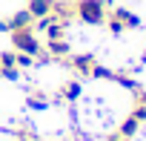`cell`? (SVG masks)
Segmentation results:
<instances>
[{
  "label": "cell",
  "instance_id": "obj_1",
  "mask_svg": "<svg viewBox=\"0 0 146 141\" xmlns=\"http://www.w3.org/2000/svg\"><path fill=\"white\" fill-rule=\"evenodd\" d=\"M75 17L80 23H89V26H98L106 20V6L103 0H75Z\"/></svg>",
  "mask_w": 146,
  "mask_h": 141
},
{
  "label": "cell",
  "instance_id": "obj_7",
  "mask_svg": "<svg viewBox=\"0 0 146 141\" xmlns=\"http://www.w3.org/2000/svg\"><path fill=\"white\" fill-rule=\"evenodd\" d=\"M6 23H9V32H12V29H29V26L35 23V17H32L29 9H23V12L12 15V20H6Z\"/></svg>",
  "mask_w": 146,
  "mask_h": 141
},
{
  "label": "cell",
  "instance_id": "obj_5",
  "mask_svg": "<svg viewBox=\"0 0 146 141\" xmlns=\"http://www.w3.org/2000/svg\"><path fill=\"white\" fill-rule=\"evenodd\" d=\"M106 17L117 20V23H120L123 29H137V26H140V20H137V17H135L132 12H126V9H115V12H112V15H106Z\"/></svg>",
  "mask_w": 146,
  "mask_h": 141
},
{
  "label": "cell",
  "instance_id": "obj_3",
  "mask_svg": "<svg viewBox=\"0 0 146 141\" xmlns=\"http://www.w3.org/2000/svg\"><path fill=\"white\" fill-rule=\"evenodd\" d=\"M69 63H72V69H75L78 75H83V78H92V72H95V66H98L95 55H75V58H72Z\"/></svg>",
  "mask_w": 146,
  "mask_h": 141
},
{
  "label": "cell",
  "instance_id": "obj_2",
  "mask_svg": "<svg viewBox=\"0 0 146 141\" xmlns=\"http://www.w3.org/2000/svg\"><path fill=\"white\" fill-rule=\"evenodd\" d=\"M12 43H15V52H26L32 58H37L43 52V46H40V40H37L32 26L29 29H12Z\"/></svg>",
  "mask_w": 146,
  "mask_h": 141
},
{
  "label": "cell",
  "instance_id": "obj_4",
  "mask_svg": "<svg viewBox=\"0 0 146 141\" xmlns=\"http://www.w3.org/2000/svg\"><path fill=\"white\" fill-rule=\"evenodd\" d=\"M46 52L52 58H69L72 55V46H69L66 38H57V40H46Z\"/></svg>",
  "mask_w": 146,
  "mask_h": 141
},
{
  "label": "cell",
  "instance_id": "obj_11",
  "mask_svg": "<svg viewBox=\"0 0 146 141\" xmlns=\"http://www.w3.org/2000/svg\"><path fill=\"white\" fill-rule=\"evenodd\" d=\"M132 115H135V118H137V121L143 124V121H146V104H137V107L132 109Z\"/></svg>",
  "mask_w": 146,
  "mask_h": 141
},
{
  "label": "cell",
  "instance_id": "obj_10",
  "mask_svg": "<svg viewBox=\"0 0 146 141\" xmlns=\"http://www.w3.org/2000/svg\"><path fill=\"white\" fill-rule=\"evenodd\" d=\"M26 104H29V109H46V107H49V98H46L43 92H35V95H29Z\"/></svg>",
  "mask_w": 146,
  "mask_h": 141
},
{
  "label": "cell",
  "instance_id": "obj_8",
  "mask_svg": "<svg viewBox=\"0 0 146 141\" xmlns=\"http://www.w3.org/2000/svg\"><path fill=\"white\" fill-rule=\"evenodd\" d=\"M80 95H83L80 81H69V84H63V87H60V98H63V101H69V104H72V101H78Z\"/></svg>",
  "mask_w": 146,
  "mask_h": 141
},
{
  "label": "cell",
  "instance_id": "obj_9",
  "mask_svg": "<svg viewBox=\"0 0 146 141\" xmlns=\"http://www.w3.org/2000/svg\"><path fill=\"white\" fill-rule=\"evenodd\" d=\"M137 127H140V121H137L135 115H129V118H126V121L117 127V132H120V135H126V138H132V135L137 132Z\"/></svg>",
  "mask_w": 146,
  "mask_h": 141
},
{
  "label": "cell",
  "instance_id": "obj_6",
  "mask_svg": "<svg viewBox=\"0 0 146 141\" xmlns=\"http://www.w3.org/2000/svg\"><path fill=\"white\" fill-rule=\"evenodd\" d=\"M52 9H54V0H29V12H32L35 20L52 15Z\"/></svg>",
  "mask_w": 146,
  "mask_h": 141
}]
</instances>
